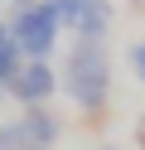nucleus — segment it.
Returning <instances> with one entry per match:
<instances>
[{"label": "nucleus", "mask_w": 145, "mask_h": 150, "mask_svg": "<svg viewBox=\"0 0 145 150\" xmlns=\"http://www.w3.org/2000/svg\"><path fill=\"white\" fill-rule=\"evenodd\" d=\"M19 68H24V53L15 49V39H10V44H0V92H5L10 82L19 78Z\"/></svg>", "instance_id": "39448f33"}, {"label": "nucleus", "mask_w": 145, "mask_h": 150, "mask_svg": "<svg viewBox=\"0 0 145 150\" xmlns=\"http://www.w3.org/2000/svg\"><path fill=\"white\" fill-rule=\"evenodd\" d=\"M5 92L19 102V107H44V102L58 92V68H53V63H44V58H24L19 78L10 82Z\"/></svg>", "instance_id": "7ed1b4c3"}, {"label": "nucleus", "mask_w": 145, "mask_h": 150, "mask_svg": "<svg viewBox=\"0 0 145 150\" xmlns=\"http://www.w3.org/2000/svg\"><path fill=\"white\" fill-rule=\"evenodd\" d=\"M135 145L145 150V121H140V126H135Z\"/></svg>", "instance_id": "6e6552de"}, {"label": "nucleus", "mask_w": 145, "mask_h": 150, "mask_svg": "<svg viewBox=\"0 0 145 150\" xmlns=\"http://www.w3.org/2000/svg\"><path fill=\"white\" fill-rule=\"evenodd\" d=\"M111 24H116V5H111V0H87L82 15H77L73 39H92V44H102L106 34H111Z\"/></svg>", "instance_id": "20e7f679"}, {"label": "nucleus", "mask_w": 145, "mask_h": 150, "mask_svg": "<svg viewBox=\"0 0 145 150\" xmlns=\"http://www.w3.org/2000/svg\"><path fill=\"white\" fill-rule=\"evenodd\" d=\"M48 5H53V15H58V24H63V29H77V15H82L87 0H48Z\"/></svg>", "instance_id": "423d86ee"}, {"label": "nucleus", "mask_w": 145, "mask_h": 150, "mask_svg": "<svg viewBox=\"0 0 145 150\" xmlns=\"http://www.w3.org/2000/svg\"><path fill=\"white\" fill-rule=\"evenodd\" d=\"M0 5H5V0H0Z\"/></svg>", "instance_id": "ddd939ff"}, {"label": "nucleus", "mask_w": 145, "mask_h": 150, "mask_svg": "<svg viewBox=\"0 0 145 150\" xmlns=\"http://www.w3.org/2000/svg\"><path fill=\"white\" fill-rule=\"evenodd\" d=\"M10 39H15V49L24 53V58H44L53 63V49H58V15L48 0H29V5H15V15H10Z\"/></svg>", "instance_id": "f03ea898"}, {"label": "nucleus", "mask_w": 145, "mask_h": 150, "mask_svg": "<svg viewBox=\"0 0 145 150\" xmlns=\"http://www.w3.org/2000/svg\"><path fill=\"white\" fill-rule=\"evenodd\" d=\"M0 44H10V24L5 20H0Z\"/></svg>", "instance_id": "1a4fd4ad"}, {"label": "nucleus", "mask_w": 145, "mask_h": 150, "mask_svg": "<svg viewBox=\"0 0 145 150\" xmlns=\"http://www.w3.org/2000/svg\"><path fill=\"white\" fill-rule=\"evenodd\" d=\"M131 68H135V78L145 82V44H135V49H131Z\"/></svg>", "instance_id": "0eeeda50"}, {"label": "nucleus", "mask_w": 145, "mask_h": 150, "mask_svg": "<svg viewBox=\"0 0 145 150\" xmlns=\"http://www.w3.org/2000/svg\"><path fill=\"white\" fill-rule=\"evenodd\" d=\"M102 150H121V145H102Z\"/></svg>", "instance_id": "9d476101"}, {"label": "nucleus", "mask_w": 145, "mask_h": 150, "mask_svg": "<svg viewBox=\"0 0 145 150\" xmlns=\"http://www.w3.org/2000/svg\"><path fill=\"white\" fill-rule=\"evenodd\" d=\"M0 102H5V92H0Z\"/></svg>", "instance_id": "f8f14e48"}, {"label": "nucleus", "mask_w": 145, "mask_h": 150, "mask_svg": "<svg viewBox=\"0 0 145 150\" xmlns=\"http://www.w3.org/2000/svg\"><path fill=\"white\" fill-rule=\"evenodd\" d=\"M15 5H29V0H15Z\"/></svg>", "instance_id": "9b49d317"}, {"label": "nucleus", "mask_w": 145, "mask_h": 150, "mask_svg": "<svg viewBox=\"0 0 145 150\" xmlns=\"http://www.w3.org/2000/svg\"><path fill=\"white\" fill-rule=\"evenodd\" d=\"M58 82H63L68 102H73L77 111L97 116V111L106 107V97H111V58H106V49L92 44V39H73V49L63 53Z\"/></svg>", "instance_id": "f257e3e1"}]
</instances>
